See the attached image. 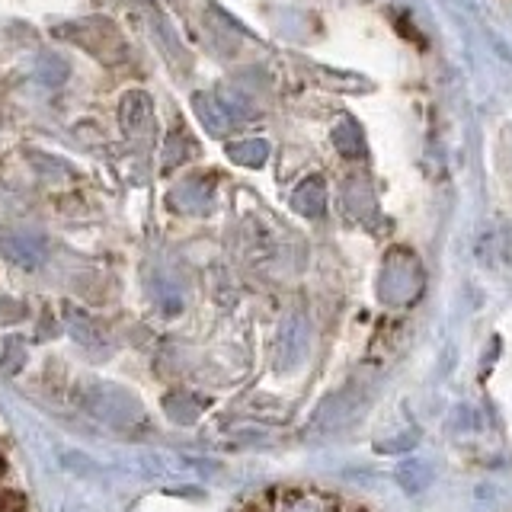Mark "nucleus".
<instances>
[{
  "mask_svg": "<svg viewBox=\"0 0 512 512\" xmlns=\"http://www.w3.org/2000/svg\"><path fill=\"white\" fill-rule=\"evenodd\" d=\"M237 512H375L346 493L317 484H282L253 493Z\"/></svg>",
  "mask_w": 512,
  "mask_h": 512,
  "instance_id": "1",
  "label": "nucleus"
},
{
  "mask_svg": "<svg viewBox=\"0 0 512 512\" xmlns=\"http://www.w3.org/2000/svg\"><path fill=\"white\" fill-rule=\"evenodd\" d=\"M0 512H26V496L13 490H0Z\"/></svg>",
  "mask_w": 512,
  "mask_h": 512,
  "instance_id": "2",
  "label": "nucleus"
},
{
  "mask_svg": "<svg viewBox=\"0 0 512 512\" xmlns=\"http://www.w3.org/2000/svg\"><path fill=\"white\" fill-rule=\"evenodd\" d=\"M0 477H4V458H0Z\"/></svg>",
  "mask_w": 512,
  "mask_h": 512,
  "instance_id": "3",
  "label": "nucleus"
}]
</instances>
